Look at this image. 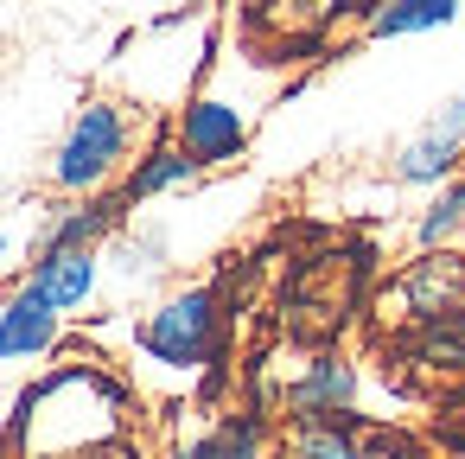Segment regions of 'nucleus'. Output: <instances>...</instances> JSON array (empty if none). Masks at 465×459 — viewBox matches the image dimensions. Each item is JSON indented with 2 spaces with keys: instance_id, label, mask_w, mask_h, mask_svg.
<instances>
[{
  "instance_id": "9b49d317",
  "label": "nucleus",
  "mask_w": 465,
  "mask_h": 459,
  "mask_svg": "<svg viewBox=\"0 0 465 459\" xmlns=\"http://www.w3.org/2000/svg\"><path fill=\"white\" fill-rule=\"evenodd\" d=\"M198 179H204V166H198L173 135H160V141H147V147L134 154V166H128V179H122V205L134 211V205L173 198V192H185V185H198Z\"/></svg>"
},
{
  "instance_id": "ddd939ff",
  "label": "nucleus",
  "mask_w": 465,
  "mask_h": 459,
  "mask_svg": "<svg viewBox=\"0 0 465 459\" xmlns=\"http://www.w3.org/2000/svg\"><path fill=\"white\" fill-rule=\"evenodd\" d=\"M401 300H408L414 319H452L459 300H465V255H446V249L420 255L401 274Z\"/></svg>"
},
{
  "instance_id": "1a4fd4ad",
  "label": "nucleus",
  "mask_w": 465,
  "mask_h": 459,
  "mask_svg": "<svg viewBox=\"0 0 465 459\" xmlns=\"http://www.w3.org/2000/svg\"><path fill=\"white\" fill-rule=\"evenodd\" d=\"M281 459H420V453H414L401 434L363 427L357 414H344V421H306V427H287Z\"/></svg>"
},
{
  "instance_id": "dca6fc26",
  "label": "nucleus",
  "mask_w": 465,
  "mask_h": 459,
  "mask_svg": "<svg viewBox=\"0 0 465 459\" xmlns=\"http://www.w3.org/2000/svg\"><path fill=\"white\" fill-rule=\"evenodd\" d=\"M39 217H45V211H0V287L14 281V268L26 274L20 249H33V243H39Z\"/></svg>"
},
{
  "instance_id": "f8f14e48",
  "label": "nucleus",
  "mask_w": 465,
  "mask_h": 459,
  "mask_svg": "<svg viewBox=\"0 0 465 459\" xmlns=\"http://www.w3.org/2000/svg\"><path fill=\"white\" fill-rule=\"evenodd\" d=\"M173 459H268V421L255 408H230V414H211L204 427H192Z\"/></svg>"
},
{
  "instance_id": "20e7f679",
  "label": "nucleus",
  "mask_w": 465,
  "mask_h": 459,
  "mask_svg": "<svg viewBox=\"0 0 465 459\" xmlns=\"http://www.w3.org/2000/svg\"><path fill=\"white\" fill-rule=\"evenodd\" d=\"M255 115H262V109H249L242 96L204 84V90H192V96L173 109V141H179L204 173H217V166H236V160L249 154Z\"/></svg>"
},
{
  "instance_id": "f257e3e1",
  "label": "nucleus",
  "mask_w": 465,
  "mask_h": 459,
  "mask_svg": "<svg viewBox=\"0 0 465 459\" xmlns=\"http://www.w3.org/2000/svg\"><path fill=\"white\" fill-rule=\"evenodd\" d=\"M134 421V389L103 357H58L45 364L7 414L14 459H90L115 446Z\"/></svg>"
},
{
  "instance_id": "4468645a",
  "label": "nucleus",
  "mask_w": 465,
  "mask_h": 459,
  "mask_svg": "<svg viewBox=\"0 0 465 459\" xmlns=\"http://www.w3.org/2000/svg\"><path fill=\"white\" fill-rule=\"evenodd\" d=\"M465 14V0H376L370 14V39H420L440 33Z\"/></svg>"
},
{
  "instance_id": "6e6552de",
  "label": "nucleus",
  "mask_w": 465,
  "mask_h": 459,
  "mask_svg": "<svg viewBox=\"0 0 465 459\" xmlns=\"http://www.w3.org/2000/svg\"><path fill=\"white\" fill-rule=\"evenodd\" d=\"M64 313H52L26 281H14L0 294V364L7 370H33V364H52L64 351Z\"/></svg>"
},
{
  "instance_id": "423d86ee",
  "label": "nucleus",
  "mask_w": 465,
  "mask_h": 459,
  "mask_svg": "<svg viewBox=\"0 0 465 459\" xmlns=\"http://www.w3.org/2000/svg\"><path fill=\"white\" fill-rule=\"evenodd\" d=\"M20 281H26L52 313L77 319V313H90V306L103 300V287H109V262H103V249H33Z\"/></svg>"
},
{
  "instance_id": "9d476101",
  "label": "nucleus",
  "mask_w": 465,
  "mask_h": 459,
  "mask_svg": "<svg viewBox=\"0 0 465 459\" xmlns=\"http://www.w3.org/2000/svg\"><path fill=\"white\" fill-rule=\"evenodd\" d=\"M122 217H128V205H122V192L109 198H64V205H52L45 217H39V243L33 249H109V236H122Z\"/></svg>"
},
{
  "instance_id": "f03ea898",
  "label": "nucleus",
  "mask_w": 465,
  "mask_h": 459,
  "mask_svg": "<svg viewBox=\"0 0 465 459\" xmlns=\"http://www.w3.org/2000/svg\"><path fill=\"white\" fill-rule=\"evenodd\" d=\"M134 364L160 389H198L223 364V294L211 281H185L160 294L134 319Z\"/></svg>"
},
{
  "instance_id": "7ed1b4c3",
  "label": "nucleus",
  "mask_w": 465,
  "mask_h": 459,
  "mask_svg": "<svg viewBox=\"0 0 465 459\" xmlns=\"http://www.w3.org/2000/svg\"><path fill=\"white\" fill-rule=\"evenodd\" d=\"M134 154H141V109L122 96H90L64 122L58 147L45 160V185L58 198H103L128 179Z\"/></svg>"
},
{
  "instance_id": "2eb2a0df",
  "label": "nucleus",
  "mask_w": 465,
  "mask_h": 459,
  "mask_svg": "<svg viewBox=\"0 0 465 459\" xmlns=\"http://www.w3.org/2000/svg\"><path fill=\"white\" fill-rule=\"evenodd\" d=\"M452 236H465V173L446 179V185L427 198V211L414 217V249H420V255L452 249Z\"/></svg>"
},
{
  "instance_id": "0eeeda50",
  "label": "nucleus",
  "mask_w": 465,
  "mask_h": 459,
  "mask_svg": "<svg viewBox=\"0 0 465 459\" xmlns=\"http://www.w3.org/2000/svg\"><path fill=\"white\" fill-rule=\"evenodd\" d=\"M357 389H363L357 364L344 351H319V357H306L293 370V383L281 389V408H287L293 427H306V421H344V414H357Z\"/></svg>"
},
{
  "instance_id": "39448f33",
  "label": "nucleus",
  "mask_w": 465,
  "mask_h": 459,
  "mask_svg": "<svg viewBox=\"0 0 465 459\" xmlns=\"http://www.w3.org/2000/svg\"><path fill=\"white\" fill-rule=\"evenodd\" d=\"M459 160H465V96H446L389 160V179L408 185V192H440L446 179H459Z\"/></svg>"
}]
</instances>
